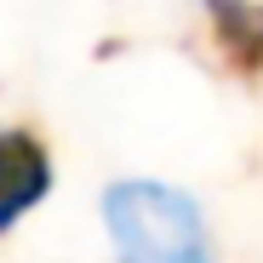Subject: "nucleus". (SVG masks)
<instances>
[{
  "mask_svg": "<svg viewBox=\"0 0 263 263\" xmlns=\"http://www.w3.org/2000/svg\"><path fill=\"white\" fill-rule=\"evenodd\" d=\"M109 240L120 263H212L200 206L155 178H126L103 195Z\"/></svg>",
  "mask_w": 263,
  "mask_h": 263,
  "instance_id": "nucleus-1",
  "label": "nucleus"
},
{
  "mask_svg": "<svg viewBox=\"0 0 263 263\" xmlns=\"http://www.w3.org/2000/svg\"><path fill=\"white\" fill-rule=\"evenodd\" d=\"M52 189V160L34 132H0V229H12Z\"/></svg>",
  "mask_w": 263,
  "mask_h": 263,
  "instance_id": "nucleus-2",
  "label": "nucleus"
},
{
  "mask_svg": "<svg viewBox=\"0 0 263 263\" xmlns=\"http://www.w3.org/2000/svg\"><path fill=\"white\" fill-rule=\"evenodd\" d=\"M206 17L229 69L257 80L263 74V0H206Z\"/></svg>",
  "mask_w": 263,
  "mask_h": 263,
  "instance_id": "nucleus-3",
  "label": "nucleus"
}]
</instances>
